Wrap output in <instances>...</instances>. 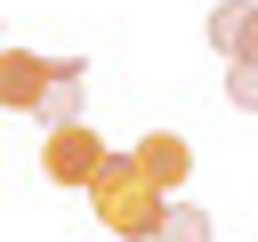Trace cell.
<instances>
[{
	"label": "cell",
	"mask_w": 258,
	"mask_h": 242,
	"mask_svg": "<svg viewBox=\"0 0 258 242\" xmlns=\"http://www.w3.org/2000/svg\"><path fill=\"white\" fill-rule=\"evenodd\" d=\"M218 226H210V210H194V202H169V218H161V234L153 242H210Z\"/></svg>",
	"instance_id": "obj_7"
},
{
	"label": "cell",
	"mask_w": 258,
	"mask_h": 242,
	"mask_svg": "<svg viewBox=\"0 0 258 242\" xmlns=\"http://www.w3.org/2000/svg\"><path fill=\"white\" fill-rule=\"evenodd\" d=\"M81 73H89V65H81ZM81 73H64V81H56V89L32 105V113H40V129H64V121H81V89H89Z\"/></svg>",
	"instance_id": "obj_6"
},
{
	"label": "cell",
	"mask_w": 258,
	"mask_h": 242,
	"mask_svg": "<svg viewBox=\"0 0 258 242\" xmlns=\"http://www.w3.org/2000/svg\"><path fill=\"white\" fill-rule=\"evenodd\" d=\"M226 105L234 113H258V65H226Z\"/></svg>",
	"instance_id": "obj_8"
},
{
	"label": "cell",
	"mask_w": 258,
	"mask_h": 242,
	"mask_svg": "<svg viewBox=\"0 0 258 242\" xmlns=\"http://www.w3.org/2000/svg\"><path fill=\"white\" fill-rule=\"evenodd\" d=\"M210 48H218L226 65H258V0L210 8Z\"/></svg>",
	"instance_id": "obj_4"
},
{
	"label": "cell",
	"mask_w": 258,
	"mask_h": 242,
	"mask_svg": "<svg viewBox=\"0 0 258 242\" xmlns=\"http://www.w3.org/2000/svg\"><path fill=\"white\" fill-rule=\"evenodd\" d=\"M137 161H145V169H153V186H169V194H177V186H185V169H194V153H185V137H177V129L137 137Z\"/></svg>",
	"instance_id": "obj_5"
},
{
	"label": "cell",
	"mask_w": 258,
	"mask_h": 242,
	"mask_svg": "<svg viewBox=\"0 0 258 242\" xmlns=\"http://www.w3.org/2000/svg\"><path fill=\"white\" fill-rule=\"evenodd\" d=\"M169 186H153V169L137 161V153H105V169L89 177V210L105 218V234H121V242H153L161 234V218H169Z\"/></svg>",
	"instance_id": "obj_1"
},
{
	"label": "cell",
	"mask_w": 258,
	"mask_h": 242,
	"mask_svg": "<svg viewBox=\"0 0 258 242\" xmlns=\"http://www.w3.org/2000/svg\"><path fill=\"white\" fill-rule=\"evenodd\" d=\"M105 242H121V234H105Z\"/></svg>",
	"instance_id": "obj_9"
},
{
	"label": "cell",
	"mask_w": 258,
	"mask_h": 242,
	"mask_svg": "<svg viewBox=\"0 0 258 242\" xmlns=\"http://www.w3.org/2000/svg\"><path fill=\"white\" fill-rule=\"evenodd\" d=\"M105 153H113V145H105L89 121H64V129H48V145H40V177H48V186H81V194H89V177L105 169Z\"/></svg>",
	"instance_id": "obj_2"
},
{
	"label": "cell",
	"mask_w": 258,
	"mask_h": 242,
	"mask_svg": "<svg viewBox=\"0 0 258 242\" xmlns=\"http://www.w3.org/2000/svg\"><path fill=\"white\" fill-rule=\"evenodd\" d=\"M64 73H81V56H56V65H48V56H32V48H8V56H0V97H8L16 113H32Z\"/></svg>",
	"instance_id": "obj_3"
}]
</instances>
